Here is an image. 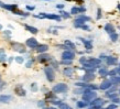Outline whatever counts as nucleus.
I'll list each match as a JSON object with an SVG mask.
<instances>
[{
	"instance_id": "nucleus-1",
	"label": "nucleus",
	"mask_w": 120,
	"mask_h": 109,
	"mask_svg": "<svg viewBox=\"0 0 120 109\" xmlns=\"http://www.w3.org/2000/svg\"><path fill=\"white\" fill-rule=\"evenodd\" d=\"M100 64H101V60H100V58L91 57V58H89V60H87L83 65L85 68H96V67H98Z\"/></svg>"
},
{
	"instance_id": "nucleus-2",
	"label": "nucleus",
	"mask_w": 120,
	"mask_h": 109,
	"mask_svg": "<svg viewBox=\"0 0 120 109\" xmlns=\"http://www.w3.org/2000/svg\"><path fill=\"white\" fill-rule=\"evenodd\" d=\"M96 91L95 90H91V89H84V93H83V101H86V102H89L91 101L93 99L96 98Z\"/></svg>"
},
{
	"instance_id": "nucleus-3",
	"label": "nucleus",
	"mask_w": 120,
	"mask_h": 109,
	"mask_svg": "<svg viewBox=\"0 0 120 109\" xmlns=\"http://www.w3.org/2000/svg\"><path fill=\"white\" fill-rule=\"evenodd\" d=\"M88 21H90V18H89V17L84 15H79V17L74 21V26H75V28H80L83 24H85V22H88Z\"/></svg>"
},
{
	"instance_id": "nucleus-4",
	"label": "nucleus",
	"mask_w": 120,
	"mask_h": 109,
	"mask_svg": "<svg viewBox=\"0 0 120 109\" xmlns=\"http://www.w3.org/2000/svg\"><path fill=\"white\" fill-rule=\"evenodd\" d=\"M37 18H46V19H51V20H56V21H61V17L58 15H53V13H44V12H42V13H40V15H35Z\"/></svg>"
},
{
	"instance_id": "nucleus-5",
	"label": "nucleus",
	"mask_w": 120,
	"mask_h": 109,
	"mask_svg": "<svg viewBox=\"0 0 120 109\" xmlns=\"http://www.w3.org/2000/svg\"><path fill=\"white\" fill-rule=\"evenodd\" d=\"M67 85L66 84H57V85H55L54 87H53V93H65L67 90Z\"/></svg>"
},
{
	"instance_id": "nucleus-6",
	"label": "nucleus",
	"mask_w": 120,
	"mask_h": 109,
	"mask_svg": "<svg viewBox=\"0 0 120 109\" xmlns=\"http://www.w3.org/2000/svg\"><path fill=\"white\" fill-rule=\"evenodd\" d=\"M44 72H45V75H46V78L49 82H53L54 80L55 75H54V71H53L52 67H45Z\"/></svg>"
},
{
	"instance_id": "nucleus-7",
	"label": "nucleus",
	"mask_w": 120,
	"mask_h": 109,
	"mask_svg": "<svg viewBox=\"0 0 120 109\" xmlns=\"http://www.w3.org/2000/svg\"><path fill=\"white\" fill-rule=\"evenodd\" d=\"M74 57H75V54L72 51H65L62 54V60H66V61H72Z\"/></svg>"
},
{
	"instance_id": "nucleus-8",
	"label": "nucleus",
	"mask_w": 120,
	"mask_h": 109,
	"mask_svg": "<svg viewBox=\"0 0 120 109\" xmlns=\"http://www.w3.org/2000/svg\"><path fill=\"white\" fill-rule=\"evenodd\" d=\"M26 45H28L29 47H31V49H35V47L39 45V43H38L37 39H34V38H30V39L26 40Z\"/></svg>"
},
{
	"instance_id": "nucleus-9",
	"label": "nucleus",
	"mask_w": 120,
	"mask_h": 109,
	"mask_svg": "<svg viewBox=\"0 0 120 109\" xmlns=\"http://www.w3.org/2000/svg\"><path fill=\"white\" fill-rule=\"evenodd\" d=\"M104 104H105V101L100 98H95L90 101V106H98V107H101Z\"/></svg>"
},
{
	"instance_id": "nucleus-10",
	"label": "nucleus",
	"mask_w": 120,
	"mask_h": 109,
	"mask_svg": "<svg viewBox=\"0 0 120 109\" xmlns=\"http://www.w3.org/2000/svg\"><path fill=\"white\" fill-rule=\"evenodd\" d=\"M0 7L4 8V9H7V10H10L12 11V12H15V10H17V8H18V6L17 4H0Z\"/></svg>"
},
{
	"instance_id": "nucleus-11",
	"label": "nucleus",
	"mask_w": 120,
	"mask_h": 109,
	"mask_svg": "<svg viewBox=\"0 0 120 109\" xmlns=\"http://www.w3.org/2000/svg\"><path fill=\"white\" fill-rule=\"evenodd\" d=\"M35 50H37V52H39V53H44V52H46L47 50H49V46H47L46 44H39V45L35 47Z\"/></svg>"
},
{
	"instance_id": "nucleus-12",
	"label": "nucleus",
	"mask_w": 120,
	"mask_h": 109,
	"mask_svg": "<svg viewBox=\"0 0 120 109\" xmlns=\"http://www.w3.org/2000/svg\"><path fill=\"white\" fill-rule=\"evenodd\" d=\"M106 62L108 65H116L117 63H118V60L117 57H113V56H108V57H106Z\"/></svg>"
},
{
	"instance_id": "nucleus-13",
	"label": "nucleus",
	"mask_w": 120,
	"mask_h": 109,
	"mask_svg": "<svg viewBox=\"0 0 120 109\" xmlns=\"http://www.w3.org/2000/svg\"><path fill=\"white\" fill-rule=\"evenodd\" d=\"M50 60H51V56L47 54H41V55H39V57H38V61L41 63L47 62V61H50Z\"/></svg>"
},
{
	"instance_id": "nucleus-14",
	"label": "nucleus",
	"mask_w": 120,
	"mask_h": 109,
	"mask_svg": "<svg viewBox=\"0 0 120 109\" xmlns=\"http://www.w3.org/2000/svg\"><path fill=\"white\" fill-rule=\"evenodd\" d=\"M111 86H112V84H111V82H110V80H105V82L100 85V89L106 90V89H109Z\"/></svg>"
},
{
	"instance_id": "nucleus-15",
	"label": "nucleus",
	"mask_w": 120,
	"mask_h": 109,
	"mask_svg": "<svg viewBox=\"0 0 120 109\" xmlns=\"http://www.w3.org/2000/svg\"><path fill=\"white\" fill-rule=\"evenodd\" d=\"M105 31L107 33H109V34H112V33H116L115 32V26L112 24H110V23H107L105 26Z\"/></svg>"
},
{
	"instance_id": "nucleus-16",
	"label": "nucleus",
	"mask_w": 120,
	"mask_h": 109,
	"mask_svg": "<svg viewBox=\"0 0 120 109\" xmlns=\"http://www.w3.org/2000/svg\"><path fill=\"white\" fill-rule=\"evenodd\" d=\"M12 46H13V49H15V51L21 52V53H23V52L26 51V50H24V46H23L22 44H20V43H13L12 44Z\"/></svg>"
},
{
	"instance_id": "nucleus-17",
	"label": "nucleus",
	"mask_w": 120,
	"mask_h": 109,
	"mask_svg": "<svg viewBox=\"0 0 120 109\" xmlns=\"http://www.w3.org/2000/svg\"><path fill=\"white\" fill-rule=\"evenodd\" d=\"M15 93H17V95H19V96H26V90L22 88L21 85H18V86L15 87Z\"/></svg>"
},
{
	"instance_id": "nucleus-18",
	"label": "nucleus",
	"mask_w": 120,
	"mask_h": 109,
	"mask_svg": "<svg viewBox=\"0 0 120 109\" xmlns=\"http://www.w3.org/2000/svg\"><path fill=\"white\" fill-rule=\"evenodd\" d=\"M73 73H74V69L72 68V67H66V68H64V71H63V74L67 77H71L73 75Z\"/></svg>"
},
{
	"instance_id": "nucleus-19",
	"label": "nucleus",
	"mask_w": 120,
	"mask_h": 109,
	"mask_svg": "<svg viewBox=\"0 0 120 109\" xmlns=\"http://www.w3.org/2000/svg\"><path fill=\"white\" fill-rule=\"evenodd\" d=\"M12 99L10 95H1L0 96V102H9Z\"/></svg>"
},
{
	"instance_id": "nucleus-20",
	"label": "nucleus",
	"mask_w": 120,
	"mask_h": 109,
	"mask_svg": "<svg viewBox=\"0 0 120 109\" xmlns=\"http://www.w3.org/2000/svg\"><path fill=\"white\" fill-rule=\"evenodd\" d=\"M79 40L85 44V47L87 49V50H90L91 47H93V44H91V41H88V40H85L83 38H79Z\"/></svg>"
},
{
	"instance_id": "nucleus-21",
	"label": "nucleus",
	"mask_w": 120,
	"mask_h": 109,
	"mask_svg": "<svg viewBox=\"0 0 120 109\" xmlns=\"http://www.w3.org/2000/svg\"><path fill=\"white\" fill-rule=\"evenodd\" d=\"M94 78H95V75L93 73H87L86 75H84L83 80L84 82H89V80H93Z\"/></svg>"
},
{
	"instance_id": "nucleus-22",
	"label": "nucleus",
	"mask_w": 120,
	"mask_h": 109,
	"mask_svg": "<svg viewBox=\"0 0 120 109\" xmlns=\"http://www.w3.org/2000/svg\"><path fill=\"white\" fill-rule=\"evenodd\" d=\"M26 29L29 31V32L33 33V34H37L38 32H39V30L37 29V28H34V26H28V24H26Z\"/></svg>"
},
{
	"instance_id": "nucleus-23",
	"label": "nucleus",
	"mask_w": 120,
	"mask_h": 109,
	"mask_svg": "<svg viewBox=\"0 0 120 109\" xmlns=\"http://www.w3.org/2000/svg\"><path fill=\"white\" fill-rule=\"evenodd\" d=\"M110 82H111V84H112V85L120 84V76H113V77H111Z\"/></svg>"
},
{
	"instance_id": "nucleus-24",
	"label": "nucleus",
	"mask_w": 120,
	"mask_h": 109,
	"mask_svg": "<svg viewBox=\"0 0 120 109\" xmlns=\"http://www.w3.org/2000/svg\"><path fill=\"white\" fill-rule=\"evenodd\" d=\"M64 43H65L66 49H75V44H74L73 42H71L69 40H66Z\"/></svg>"
},
{
	"instance_id": "nucleus-25",
	"label": "nucleus",
	"mask_w": 120,
	"mask_h": 109,
	"mask_svg": "<svg viewBox=\"0 0 120 109\" xmlns=\"http://www.w3.org/2000/svg\"><path fill=\"white\" fill-rule=\"evenodd\" d=\"M6 58H7V56L4 54V51L1 49V50H0V62H4Z\"/></svg>"
},
{
	"instance_id": "nucleus-26",
	"label": "nucleus",
	"mask_w": 120,
	"mask_h": 109,
	"mask_svg": "<svg viewBox=\"0 0 120 109\" xmlns=\"http://www.w3.org/2000/svg\"><path fill=\"white\" fill-rule=\"evenodd\" d=\"M99 74H100L101 76L105 77V76H107V75H108V71H107L105 67H102V68L99 69Z\"/></svg>"
},
{
	"instance_id": "nucleus-27",
	"label": "nucleus",
	"mask_w": 120,
	"mask_h": 109,
	"mask_svg": "<svg viewBox=\"0 0 120 109\" xmlns=\"http://www.w3.org/2000/svg\"><path fill=\"white\" fill-rule=\"evenodd\" d=\"M71 13H72V15H77V13H79V7H73L72 10H71Z\"/></svg>"
},
{
	"instance_id": "nucleus-28",
	"label": "nucleus",
	"mask_w": 120,
	"mask_h": 109,
	"mask_svg": "<svg viewBox=\"0 0 120 109\" xmlns=\"http://www.w3.org/2000/svg\"><path fill=\"white\" fill-rule=\"evenodd\" d=\"M87 106V102L86 101H77V107L78 108H85Z\"/></svg>"
},
{
	"instance_id": "nucleus-29",
	"label": "nucleus",
	"mask_w": 120,
	"mask_h": 109,
	"mask_svg": "<svg viewBox=\"0 0 120 109\" xmlns=\"http://www.w3.org/2000/svg\"><path fill=\"white\" fill-rule=\"evenodd\" d=\"M110 40L112 41V42H116L118 40V34L117 33H112V34H110Z\"/></svg>"
},
{
	"instance_id": "nucleus-30",
	"label": "nucleus",
	"mask_w": 120,
	"mask_h": 109,
	"mask_svg": "<svg viewBox=\"0 0 120 109\" xmlns=\"http://www.w3.org/2000/svg\"><path fill=\"white\" fill-rule=\"evenodd\" d=\"M60 13H61V15H62L63 18H66V19H68L69 17H71V15H69V13H67V12H65V11H61Z\"/></svg>"
},
{
	"instance_id": "nucleus-31",
	"label": "nucleus",
	"mask_w": 120,
	"mask_h": 109,
	"mask_svg": "<svg viewBox=\"0 0 120 109\" xmlns=\"http://www.w3.org/2000/svg\"><path fill=\"white\" fill-rule=\"evenodd\" d=\"M60 107H61V109H72L68 105H66V104H63V102L61 104V105H60Z\"/></svg>"
},
{
	"instance_id": "nucleus-32",
	"label": "nucleus",
	"mask_w": 120,
	"mask_h": 109,
	"mask_svg": "<svg viewBox=\"0 0 120 109\" xmlns=\"http://www.w3.org/2000/svg\"><path fill=\"white\" fill-rule=\"evenodd\" d=\"M110 99H115V98H117L118 97V93H112V94H110L109 96H108Z\"/></svg>"
},
{
	"instance_id": "nucleus-33",
	"label": "nucleus",
	"mask_w": 120,
	"mask_h": 109,
	"mask_svg": "<svg viewBox=\"0 0 120 109\" xmlns=\"http://www.w3.org/2000/svg\"><path fill=\"white\" fill-rule=\"evenodd\" d=\"M15 61H17V63L21 64V63H23V57H21V56H18V57H15Z\"/></svg>"
},
{
	"instance_id": "nucleus-34",
	"label": "nucleus",
	"mask_w": 120,
	"mask_h": 109,
	"mask_svg": "<svg viewBox=\"0 0 120 109\" xmlns=\"http://www.w3.org/2000/svg\"><path fill=\"white\" fill-rule=\"evenodd\" d=\"M62 63L64 65H71L72 64V61H66V60H62Z\"/></svg>"
},
{
	"instance_id": "nucleus-35",
	"label": "nucleus",
	"mask_w": 120,
	"mask_h": 109,
	"mask_svg": "<svg viewBox=\"0 0 120 109\" xmlns=\"http://www.w3.org/2000/svg\"><path fill=\"white\" fill-rule=\"evenodd\" d=\"M31 89H32L33 91L38 90V86H37V84H35V83H34V84H32V86H31Z\"/></svg>"
},
{
	"instance_id": "nucleus-36",
	"label": "nucleus",
	"mask_w": 120,
	"mask_h": 109,
	"mask_svg": "<svg viewBox=\"0 0 120 109\" xmlns=\"http://www.w3.org/2000/svg\"><path fill=\"white\" fill-rule=\"evenodd\" d=\"M80 29L86 30V31H89V26H86V24H83V26H80Z\"/></svg>"
},
{
	"instance_id": "nucleus-37",
	"label": "nucleus",
	"mask_w": 120,
	"mask_h": 109,
	"mask_svg": "<svg viewBox=\"0 0 120 109\" xmlns=\"http://www.w3.org/2000/svg\"><path fill=\"white\" fill-rule=\"evenodd\" d=\"M97 19H100V17H101V9L100 8H98V11H97Z\"/></svg>"
},
{
	"instance_id": "nucleus-38",
	"label": "nucleus",
	"mask_w": 120,
	"mask_h": 109,
	"mask_svg": "<svg viewBox=\"0 0 120 109\" xmlns=\"http://www.w3.org/2000/svg\"><path fill=\"white\" fill-rule=\"evenodd\" d=\"M32 64H33V61H32V60H30L29 62H26V67H31V66H32Z\"/></svg>"
},
{
	"instance_id": "nucleus-39",
	"label": "nucleus",
	"mask_w": 120,
	"mask_h": 109,
	"mask_svg": "<svg viewBox=\"0 0 120 109\" xmlns=\"http://www.w3.org/2000/svg\"><path fill=\"white\" fill-rule=\"evenodd\" d=\"M85 11H86V8L79 7V13H83V12H85Z\"/></svg>"
},
{
	"instance_id": "nucleus-40",
	"label": "nucleus",
	"mask_w": 120,
	"mask_h": 109,
	"mask_svg": "<svg viewBox=\"0 0 120 109\" xmlns=\"http://www.w3.org/2000/svg\"><path fill=\"white\" fill-rule=\"evenodd\" d=\"M86 61H87V58H86V57H82V58L79 60V62L82 63V64H84V63L86 62Z\"/></svg>"
},
{
	"instance_id": "nucleus-41",
	"label": "nucleus",
	"mask_w": 120,
	"mask_h": 109,
	"mask_svg": "<svg viewBox=\"0 0 120 109\" xmlns=\"http://www.w3.org/2000/svg\"><path fill=\"white\" fill-rule=\"evenodd\" d=\"M115 71H116V74H117V75H118V76H120V66H119V67H117Z\"/></svg>"
},
{
	"instance_id": "nucleus-42",
	"label": "nucleus",
	"mask_w": 120,
	"mask_h": 109,
	"mask_svg": "<svg viewBox=\"0 0 120 109\" xmlns=\"http://www.w3.org/2000/svg\"><path fill=\"white\" fill-rule=\"evenodd\" d=\"M89 109H101V107H98V106H90Z\"/></svg>"
},
{
	"instance_id": "nucleus-43",
	"label": "nucleus",
	"mask_w": 120,
	"mask_h": 109,
	"mask_svg": "<svg viewBox=\"0 0 120 109\" xmlns=\"http://www.w3.org/2000/svg\"><path fill=\"white\" fill-rule=\"evenodd\" d=\"M56 8H58V9H63V8H64V4H56Z\"/></svg>"
},
{
	"instance_id": "nucleus-44",
	"label": "nucleus",
	"mask_w": 120,
	"mask_h": 109,
	"mask_svg": "<svg viewBox=\"0 0 120 109\" xmlns=\"http://www.w3.org/2000/svg\"><path fill=\"white\" fill-rule=\"evenodd\" d=\"M26 9H28V10H34V7H32V6H26Z\"/></svg>"
},
{
	"instance_id": "nucleus-45",
	"label": "nucleus",
	"mask_w": 120,
	"mask_h": 109,
	"mask_svg": "<svg viewBox=\"0 0 120 109\" xmlns=\"http://www.w3.org/2000/svg\"><path fill=\"white\" fill-rule=\"evenodd\" d=\"M120 100L118 98H115V99H112V102H115V104H117V102H119Z\"/></svg>"
},
{
	"instance_id": "nucleus-46",
	"label": "nucleus",
	"mask_w": 120,
	"mask_h": 109,
	"mask_svg": "<svg viewBox=\"0 0 120 109\" xmlns=\"http://www.w3.org/2000/svg\"><path fill=\"white\" fill-rule=\"evenodd\" d=\"M39 106H40V107H43V106H44V101H40V102H39Z\"/></svg>"
},
{
	"instance_id": "nucleus-47",
	"label": "nucleus",
	"mask_w": 120,
	"mask_h": 109,
	"mask_svg": "<svg viewBox=\"0 0 120 109\" xmlns=\"http://www.w3.org/2000/svg\"><path fill=\"white\" fill-rule=\"evenodd\" d=\"M43 109H56V108H54V107H44Z\"/></svg>"
},
{
	"instance_id": "nucleus-48",
	"label": "nucleus",
	"mask_w": 120,
	"mask_h": 109,
	"mask_svg": "<svg viewBox=\"0 0 120 109\" xmlns=\"http://www.w3.org/2000/svg\"><path fill=\"white\" fill-rule=\"evenodd\" d=\"M4 83H1V82H0V89L4 87Z\"/></svg>"
},
{
	"instance_id": "nucleus-49",
	"label": "nucleus",
	"mask_w": 120,
	"mask_h": 109,
	"mask_svg": "<svg viewBox=\"0 0 120 109\" xmlns=\"http://www.w3.org/2000/svg\"><path fill=\"white\" fill-rule=\"evenodd\" d=\"M117 7H118V9H119V11H120V4H118V6H117Z\"/></svg>"
},
{
	"instance_id": "nucleus-50",
	"label": "nucleus",
	"mask_w": 120,
	"mask_h": 109,
	"mask_svg": "<svg viewBox=\"0 0 120 109\" xmlns=\"http://www.w3.org/2000/svg\"><path fill=\"white\" fill-rule=\"evenodd\" d=\"M1 29H2V26H1V24H0V30H1Z\"/></svg>"
},
{
	"instance_id": "nucleus-51",
	"label": "nucleus",
	"mask_w": 120,
	"mask_h": 109,
	"mask_svg": "<svg viewBox=\"0 0 120 109\" xmlns=\"http://www.w3.org/2000/svg\"><path fill=\"white\" fill-rule=\"evenodd\" d=\"M118 95H120V88H119V93H118Z\"/></svg>"
},
{
	"instance_id": "nucleus-52",
	"label": "nucleus",
	"mask_w": 120,
	"mask_h": 109,
	"mask_svg": "<svg viewBox=\"0 0 120 109\" xmlns=\"http://www.w3.org/2000/svg\"><path fill=\"white\" fill-rule=\"evenodd\" d=\"M0 82H1V75H0Z\"/></svg>"
},
{
	"instance_id": "nucleus-53",
	"label": "nucleus",
	"mask_w": 120,
	"mask_h": 109,
	"mask_svg": "<svg viewBox=\"0 0 120 109\" xmlns=\"http://www.w3.org/2000/svg\"><path fill=\"white\" fill-rule=\"evenodd\" d=\"M0 4H1V2H0Z\"/></svg>"
}]
</instances>
